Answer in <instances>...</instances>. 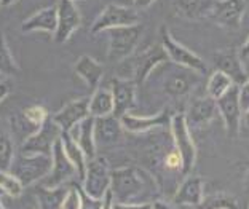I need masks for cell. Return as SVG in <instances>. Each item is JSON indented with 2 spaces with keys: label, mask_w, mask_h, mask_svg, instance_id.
Here are the masks:
<instances>
[{
  "label": "cell",
  "mask_w": 249,
  "mask_h": 209,
  "mask_svg": "<svg viewBox=\"0 0 249 209\" xmlns=\"http://www.w3.org/2000/svg\"><path fill=\"white\" fill-rule=\"evenodd\" d=\"M194 209H238V200L227 193H213L203 196L200 205Z\"/></svg>",
  "instance_id": "cell-30"
},
{
  "label": "cell",
  "mask_w": 249,
  "mask_h": 209,
  "mask_svg": "<svg viewBox=\"0 0 249 209\" xmlns=\"http://www.w3.org/2000/svg\"><path fill=\"white\" fill-rule=\"evenodd\" d=\"M161 165L166 171H171V173H182V158H180L179 152L176 150V147H171L165 157L161 160Z\"/></svg>",
  "instance_id": "cell-35"
},
{
  "label": "cell",
  "mask_w": 249,
  "mask_h": 209,
  "mask_svg": "<svg viewBox=\"0 0 249 209\" xmlns=\"http://www.w3.org/2000/svg\"><path fill=\"white\" fill-rule=\"evenodd\" d=\"M80 196H82L80 209H101L103 208V200H96V198H91V196H88L82 190V187H80Z\"/></svg>",
  "instance_id": "cell-38"
},
{
  "label": "cell",
  "mask_w": 249,
  "mask_h": 209,
  "mask_svg": "<svg viewBox=\"0 0 249 209\" xmlns=\"http://www.w3.org/2000/svg\"><path fill=\"white\" fill-rule=\"evenodd\" d=\"M136 85L131 80L124 78H112V99H114V112L112 115L122 118L123 115L129 114V110L136 105Z\"/></svg>",
  "instance_id": "cell-17"
},
{
  "label": "cell",
  "mask_w": 249,
  "mask_h": 209,
  "mask_svg": "<svg viewBox=\"0 0 249 209\" xmlns=\"http://www.w3.org/2000/svg\"><path fill=\"white\" fill-rule=\"evenodd\" d=\"M171 112L169 109H163L161 112H158L155 115H149V117H141V115H133V114H126L120 118L123 129H126L129 133L134 134H141V133H147L150 129L155 128H169V122H171Z\"/></svg>",
  "instance_id": "cell-18"
},
{
  "label": "cell",
  "mask_w": 249,
  "mask_h": 209,
  "mask_svg": "<svg viewBox=\"0 0 249 209\" xmlns=\"http://www.w3.org/2000/svg\"><path fill=\"white\" fill-rule=\"evenodd\" d=\"M168 61V54L161 45H152L144 52L131 54L126 59L120 61L117 67V77L131 80L136 85H142L157 67Z\"/></svg>",
  "instance_id": "cell-2"
},
{
  "label": "cell",
  "mask_w": 249,
  "mask_h": 209,
  "mask_svg": "<svg viewBox=\"0 0 249 209\" xmlns=\"http://www.w3.org/2000/svg\"><path fill=\"white\" fill-rule=\"evenodd\" d=\"M67 189L69 187H66V185H58V187L37 185L34 193H36L38 209H61Z\"/></svg>",
  "instance_id": "cell-25"
},
{
  "label": "cell",
  "mask_w": 249,
  "mask_h": 209,
  "mask_svg": "<svg viewBox=\"0 0 249 209\" xmlns=\"http://www.w3.org/2000/svg\"><path fill=\"white\" fill-rule=\"evenodd\" d=\"M136 8H149L155 0H133Z\"/></svg>",
  "instance_id": "cell-43"
},
{
  "label": "cell",
  "mask_w": 249,
  "mask_h": 209,
  "mask_svg": "<svg viewBox=\"0 0 249 209\" xmlns=\"http://www.w3.org/2000/svg\"><path fill=\"white\" fill-rule=\"evenodd\" d=\"M112 205H114V196H112V192L109 189V192H107L103 198V208L101 209H112Z\"/></svg>",
  "instance_id": "cell-42"
},
{
  "label": "cell",
  "mask_w": 249,
  "mask_h": 209,
  "mask_svg": "<svg viewBox=\"0 0 249 209\" xmlns=\"http://www.w3.org/2000/svg\"><path fill=\"white\" fill-rule=\"evenodd\" d=\"M205 196V182L200 176H189L180 182L178 190L174 192L173 203L178 206L195 208L200 205V201Z\"/></svg>",
  "instance_id": "cell-21"
},
{
  "label": "cell",
  "mask_w": 249,
  "mask_h": 209,
  "mask_svg": "<svg viewBox=\"0 0 249 209\" xmlns=\"http://www.w3.org/2000/svg\"><path fill=\"white\" fill-rule=\"evenodd\" d=\"M27 209H34V208H27Z\"/></svg>",
  "instance_id": "cell-53"
},
{
  "label": "cell",
  "mask_w": 249,
  "mask_h": 209,
  "mask_svg": "<svg viewBox=\"0 0 249 209\" xmlns=\"http://www.w3.org/2000/svg\"><path fill=\"white\" fill-rule=\"evenodd\" d=\"M109 32V52L107 59L112 63H120L126 59L128 56L134 53L136 47L139 43V38L142 35V26H120L107 29Z\"/></svg>",
  "instance_id": "cell-5"
},
{
  "label": "cell",
  "mask_w": 249,
  "mask_h": 209,
  "mask_svg": "<svg viewBox=\"0 0 249 209\" xmlns=\"http://www.w3.org/2000/svg\"><path fill=\"white\" fill-rule=\"evenodd\" d=\"M78 136L77 144L80 145L87 160H91L96 157V142H94V117H87L85 120L78 123Z\"/></svg>",
  "instance_id": "cell-27"
},
{
  "label": "cell",
  "mask_w": 249,
  "mask_h": 209,
  "mask_svg": "<svg viewBox=\"0 0 249 209\" xmlns=\"http://www.w3.org/2000/svg\"><path fill=\"white\" fill-rule=\"evenodd\" d=\"M22 184L19 179L13 176L10 171H0V190L3 195H8L11 198H18L22 193Z\"/></svg>",
  "instance_id": "cell-32"
},
{
  "label": "cell",
  "mask_w": 249,
  "mask_h": 209,
  "mask_svg": "<svg viewBox=\"0 0 249 209\" xmlns=\"http://www.w3.org/2000/svg\"><path fill=\"white\" fill-rule=\"evenodd\" d=\"M169 133H171L173 145L176 147L180 158H182V174L192 173L196 163V145L192 138L190 128L187 126L184 114H174L169 122Z\"/></svg>",
  "instance_id": "cell-4"
},
{
  "label": "cell",
  "mask_w": 249,
  "mask_h": 209,
  "mask_svg": "<svg viewBox=\"0 0 249 209\" xmlns=\"http://www.w3.org/2000/svg\"><path fill=\"white\" fill-rule=\"evenodd\" d=\"M82 205V196H80V187H77L75 184H72L67 189V193L62 200L61 209H80Z\"/></svg>",
  "instance_id": "cell-36"
},
{
  "label": "cell",
  "mask_w": 249,
  "mask_h": 209,
  "mask_svg": "<svg viewBox=\"0 0 249 209\" xmlns=\"http://www.w3.org/2000/svg\"><path fill=\"white\" fill-rule=\"evenodd\" d=\"M61 142L62 147H64V152L67 158L72 161V165L75 166L77 169V176L78 179H83L85 177V169H87V157H85L83 150L80 149V145L77 144V140L73 139L72 133H66V131H61Z\"/></svg>",
  "instance_id": "cell-26"
},
{
  "label": "cell",
  "mask_w": 249,
  "mask_h": 209,
  "mask_svg": "<svg viewBox=\"0 0 249 209\" xmlns=\"http://www.w3.org/2000/svg\"><path fill=\"white\" fill-rule=\"evenodd\" d=\"M243 120H245V123L249 126V110H246L245 114H243Z\"/></svg>",
  "instance_id": "cell-46"
},
{
  "label": "cell",
  "mask_w": 249,
  "mask_h": 209,
  "mask_svg": "<svg viewBox=\"0 0 249 209\" xmlns=\"http://www.w3.org/2000/svg\"><path fill=\"white\" fill-rule=\"evenodd\" d=\"M238 89H240L238 85H231L227 93H224L219 99H216L217 112H219V115L222 117L225 129H227L230 138L238 136L241 118H243Z\"/></svg>",
  "instance_id": "cell-8"
},
{
  "label": "cell",
  "mask_w": 249,
  "mask_h": 209,
  "mask_svg": "<svg viewBox=\"0 0 249 209\" xmlns=\"http://www.w3.org/2000/svg\"><path fill=\"white\" fill-rule=\"evenodd\" d=\"M73 70L82 80L88 85V88L94 91L98 89L101 80H103V75H104V67L103 64H99L98 61L93 59L91 56H80L77 59L75 66H73Z\"/></svg>",
  "instance_id": "cell-23"
},
{
  "label": "cell",
  "mask_w": 249,
  "mask_h": 209,
  "mask_svg": "<svg viewBox=\"0 0 249 209\" xmlns=\"http://www.w3.org/2000/svg\"><path fill=\"white\" fill-rule=\"evenodd\" d=\"M2 195H3V193H2V190H0V196H2Z\"/></svg>",
  "instance_id": "cell-50"
},
{
  "label": "cell",
  "mask_w": 249,
  "mask_h": 209,
  "mask_svg": "<svg viewBox=\"0 0 249 209\" xmlns=\"http://www.w3.org/2000/svg\"><path fill=\"white\" fill-rule=\"evenodd\" d=\"M13 158L15 149L11 139L8 136H0V171H10Z\"/></svg>",
  "instance_id": "cell-34"
},
{
  "label": "cell",
  "mask_w": 249,
  "mask_h": 209,
  "mask_svg": "<svg viewBox=\"0 0 249 209\" xmlns=\"http://www.w3.org/2000/svg\"><path fill=\"white\" fill-rule=\"evenodd\" d=\"M50 169H52V155L21 154L13 158L10 173L19 179L22 187H29L47 177Z\"/></svg>",
  "instance_id": "cell-3"
},
{
  "label": "cell",
  "mask_w": 249,
  "mask_h": 209,
  "mask_svg": "<svg viewBox=\"0 0 249 209\" xmlns=\"http://www.w3.org/2000/svg\"><path fill=\"white\" fill-rule=\"evenodd\" d=\"M245 2H246V3H248V5H249V0H245Z\"/></svg>",
  "instance_id": "cell-49"
},
{
  "label": "cell",
  "mask_w": 249,
  "mask_h": 209,
  "mask_svg": "<svg viewBox=\"0 0 249 209\" xmlns=\"http://www.w3.org/2000/svg\"><path fill=\"white\" fill-rule=\"evenodd\" d=\"M56 24H58V10L56 7H47L40 11H37L36 15H32L31 18H27L21 24V32L29 34L36 31H42L47 34H54Z\"/></svg>",
  "instance_id": "cell-22"
},
{
  "label": "cell",
  "mask_w": 249,
  "mask_h": 209,
  "mask_svg": "<svg viewBox=\"0 0 249 209\" xmlns=\"http://www.w3.org/2000/svg\"><path fill=\"white\" fill-rule=\"evenodd\" d=\"M72 2H82V0H72Z\"/></svg>",
  "instance_id": "cell-48"
},
{
  "label": "cell",
  "mask_w": 249,
  "mask_h": 209,
  "mask_svg": "<svg viewBox=\"0 0 249 209\" xmlns=\"http://www.w3.org/2000/svg\"><path fill=\"white\" fill-rule=\"evenodd\" d=\"M219 114L217 112V105H216V99L209 98V96H203V98H196L190 103L189 109L184 114L187 126L190 129L196 128L201 129L208 126L211 123L216 115Z\"/></svg>",
  "instance_id": "cell-15"
},
{
  "label": "cell",
  "mask_w": 249,
  "mask_h": 209,
  "mask_svg": "<svg viewBox=\"0 0 249 209\" xmlns=\"http://www.w3.org/2000/svg\"><path fill=\"white\" fill-rule=\"evenodd\" d=\"M185 209H194V208H185Z\"/></svg>",
  "instance_id": "cell-52"
},
{
  "label": "cell",
  "mask_w": 249,
  "mask_h": 209,
  "mask_svg": "<svg viewBox=\"0 0 249 209\" xmlns=\"http://www.w3.org/2000/svg\"><path fill=\"white\" fill-rule=\"evenodd\" d=\"M157 190L150 174L141 168L124 166L110 171V192L117 203H142Z\"/></svg>",
  "instance_id": "cell-1"
},
{
  "label": "cell",
  "mask_w": 249,
  "mask_h": 209,
  "mask_svg": "<svg viewBox=\"0 0 249 209\" xmlns=\"http://www.w3.org/2000/svg\"><path fill=\"white\" fill-rule=\"evenodd\" d=\"M248 3L245 0H216L214 8L211 11L209 19H213L216 24L222 27H240L243 18H245Z\"/></svg>",
  "instance_id": "cell-14"
},
{
  "label": "cell",
  "mask_w": 249,
  "mask_h": 209,
  "mask_svg": "<svg viewBox=\"0 0 249 209\" xmlns=\"http://www.w3.org/2000/svg\"><path fill=\"white\" fill-rule=\"evenodd\" d=\"M94 142L96 147H109L118 142L123 136V126L120 118L115 115L94 117Z\"/></svg>",
  "instance_id": "cell-20"
},
{
  "label": "cell",
  "mask_w": 249,
  "mask_h": 209,
  "mask_svg": "<svg viewBox=\"0 0 249 209\" xmlns=\"http://www.w3.org/2000/svg\"><path fill=\"white\" fill-rule=\"evenodd\" d=\"M248 179H249V176H248Z\"/></svg>",
  "instance_id": "cell-54"
},
{
  "label": "cell",
  "mask_w": 249,
  "mask_h": 209,
  "mask_svg": "<svg viewBox=\"0 0 249 209\" xmlns=\"http://www.w3.org/2000/svg\"><path fill=\"white\" fill-rule=\"evenodd\" d=\"M112 209H152V205L149 201H142V203H117V201H114Z\"/></svg>",
  "instance_id": "cell-39"
},
{
  "label": "cell",
  "mask_w": 249,
  "mask_h": 209,
  "mask_svg": "<svg viewBox=\"0 0 249 209\" xmlns=\"http://www.w3.org/2000/svg\"><path fill=\"white\" fill-rule=\"evenodd\" d=\"M21 114L34 128H37V129L40 128L43 123L47 122V118H48V110L45 109L43 105H38V104L27 107V109L22 110Z\"/></svg>",
  "instance_id": "cell-33"
},
{
  "label": "cell",
  "mask_w": 249,
  "mask_h": 209,
  "mask_svg": "<svg viewBox=\"0 0 249 209\" xmlns=\"http://www.w3.org/2000/svg\"><path fill=\"white\" fill-rule=\"evenodd\" d=\"M82 182V190L88 196L96 200L104 198V195L110 189V168L103 157H94L91 160H88Z\"/></svg>",
  "instance_id": "cell-7"
},
{
  "label": "cell",
  "mask_w": 249,
  "mask_h": 209,
  "mask_svg": "<svg viewBox=\"0 0 249 209\" xmlns=\"http://www.w3.org/2000/svg\"><path fill=\"white\" fill-rule=\"evenodd\" d=\"M58 24L53 34L54 43H66L82 24V16L72 0H59L58 7Z\"/></svg>",
  "instance_id": "cell-13"
},
{
  "label": "cell",
  "mask_w": 249,
  "mask_h": 209,
  "mask_svg": "<svg viewBox=\"0 0 249 209\" xmlns=\"http://www.w3.org/2000/svg\"><path fill=\"white\" fill-rule=\"evenodd\" d=\"M238 54H240V58H241V59H248V58H249V37H248V40L245 42V45L241 47V50L238 52Z\"/></svg>",
  "instance_id": "cell-44"
},
{
  "label": "cell",
  "mask_w": 249,
  "mask_h": 209,
  "mask_svg": "<svg viewBox=\"0 0 249 209\" xmlns=\"http://www.w3.org/2000/svg\"><path fill=\"white\" fill-rule=\"evenodd\" d=\"M160 35H161V47L168 54L169 63L180 66V67H185V69L195 70L200 73V75L208 72L205 61H203L198 54H195L192 50H189L187 47H184V45H180L179 42L174 40V37L169 34V31L165 26L161 27Z\"/></svg>",
  "instance_id": "cell-6"
},
{
  "label": "cell",
  "mask_w": 249,
  "mask_h": 209,
  "mask_svg": "<svg viewBox=\"0 0 249 209\" xmlns=\"http://www.w3.org/2000/svg\"><path fill=\"white\" fill-rule=\"evenodd\" d=\"M11 91V87H10V83L8 82H3V80H0V103L7 98V96L10 94Z\"/></svg>",
  "instance_id": "cell-41"
},
{
  "label": "cell",
  "mask_w": 249,
  "mask_h": 209,
  "mask_svg": "<svg viewBox=\"0 0 249 209\" xmlns=\"http://www.w3.org/2000/svg\"><path fill=\"white\" fill-rule=\"evenodd\" d=\"M152 209H185L189 206H178L174 203H168V201H161V200H155L150 203Z\"/></svg>",
  "instance_id": "cell-40"
},
{
  "label": "cell",
  "mask_w": 249,
  "mask_h": 209,
  "mask_svg": "<svg viewBox=\"0 0 249 209\" xmlns=\"http://www.w3.org/2000/svg\"><path fill=\"white\" fill-rule=\"evenodd\" d=\"M18 0H0V7H10V5L16 3Z\"/></svg>",
  "instance_id": "cell-45"
},
{
  "label": "cell",
  "mask_w": 249,
  "mask_h": 209,
  "mask_svg": "<svg viewBox=\"0 0 249 209\" xmlns=\"http://www.w3.org/2000/svg\"><path fill=\"white\" fill-rule=\"evenodd\" d=\"M0 80H3V77H2V75H0Z\"/></svg>",
  "instance_id": "cell-51"
},
{
  "label": "cell",
  "mask_w": 249,
  "mask_h": 209,
  "mask_svg": "<svg viewBox=\"0 0 249 209\" xmlns=\"http://www.w3.org/2000/svg\"><path fill=\"white\" fill-rule=\"evenodd\" d=\"M77 174L75 166L72 165V161L67 158L64 147H62L61 138L56 140L52 150V169H50L45 184L47 187H58V185H64L66 182Z\"/></svg>",
  "instance_id": "cell-12"
},
{
  "label": "cell",
  "mask_w": 249,
  "mask_h": 209,
  "mask_svg": "<svg viewBox=\"0 0 249 209\" xmlns=\"http://www.w3.org/2000/svg\"><path fill=\"white\" fill-rule=\"evenodd\" d=\"M88 112L89 117H104L114 112V99L109 89H94L88 103Z\"/></svg>",
  "instance_id": "cell-28"
},
{
  "label": "cell",
  "mask_w": 249,
  "mask_h": 209,
  "mask_svg": "<svg viewBox=\"0 0 249 209\" xmlns=\"http://www.w3.org/2000/svg\"><path fill=\"white\" fill-rule=\"evenodd\" d=\"M217 2H219V0H217Z\"/></svg>",
  "instance_id": "cell-55"
},
{
  "label": "cell",
  "mask_w": 249,
  "mask_h": 209,
  "mask_svg": "<svg viewBox=\"0 0 249 209\" xmlns=\"http://www.w3.org/2000/svg\"><path fill=\"white\" fill-rule=\"evenodd\" d=\"M214 66L216 70L224 72L225 75L230 77V80L233 82V85H243L248 80V73L243 66V59L240 58V54L233 48L227 50H219L214 54Z\"/></svg>",
  "instance_id": "cell-16"
},
{
  "label": "cell",
  "mask_w": 249,
  "mask_h": 209,
  "mask_svg": "<svg viewBox=\"0 0 249 209\" xmlns=\"http://www.w3.org/2000/svg\"><path fill=\"white\" fill-rule=\"evenodd\" d=\"M216 0H176L174 8L185 19H203L211 16Z\"/></svg>",
  "instance_id": "cell-24"
},
{
  "label": "cell",
  "mask_w": 249,
  "mask_h": 209,
  "mask_svg": "<svg viewBox=\"0 0 249 209\" xmlns=\"http://www.w3.org/2000/svg\"><path fill=\"white\" fill-rule=\"evenodd\" d=\"M176 66V64H174ZM200 80V73L185 67L176 66V69L168 70L163 78V91L169 98H185L189 96Z\"/></svg>",
  "instance_id": "cell-11"
},
{
  "label": "cell",
  "mask_w": 249,
  "mask_h": 209,
  "mask_svg": "<svg viewBox=\"0 0 249 209\" xmlns=\"http://www.w3.org/2000/svg\"><path fill=\"white\" fill-rule=\"evenodd\" d=\"M231 85H233V82L230 80V77L225 75L224 72L216 70L211 73V77H209L208 85H206V93L209 98L219 99L224 93L229 91V88Z\"/></svg>",
  "instance_id": "cell-31"
},
{
  "label": "cell",
  "mask_w": 249,
  "mask_h": 209,
  "mask_svg": "<svg viewBox=\"0 0 249 209\" xmlns=\"http://www.w3.org/2000/svg\"><path fill=\"white\" fill-rule=\"evenodd\" d=\"M61 138V129L53 122V118H47V122L31 134L21 144V154H43L52 155L54 142Z\"/></svg>",
  "instance_id": "cell-10"
},
{
  "label": "cell",
  "mask_w": 249,
  "mask_h": 209,
  "mask_svg": "<svg viewBox=\"0 0 249 209\" xmlns=\"http://www.w3.org/2000/svg\"><path fill=\"white\" fill-rule=\"evenodd\" d=\"M139 24V15L136 8L131 7H122V5L110 3L103 10L96 21L91 26V34L104 32L112 27H120V26H134Z\"/></svg>",
  "instance_id": "cell-9"
},
{
  "label": "cell",
  "mask_w": 249,
  "mask_h": 209,
  "mask_svg": "<svg viewBox=\"0 0 249 209\" xmlns=\"http://www.w3.org/2000/svg\"><path fill=\"white\" fill-rule=\"evenodd\" d=\"M238 98H240L241 110H243V114H245L246 110H249V78L243 85H240Z\"/></svg>",
  "instance_id": "cell-37"
},
{
  "label": "cell",
  "mask_w": 249,
  "mask_h": 209,
  "mask_svg": "<svg viewBox=\"0 0 249 209\" xmlns=\"http://www.w3.org/2000/svg\"><path fill=\"white\" fill-rule=\"evenodd\" d=\"M21 69L16 64L13 54L10 52V47L5 38V34L0 31V75L5 77H16Z\"/></svg>",
  "instance_id": "cell-29"
},
{
  "label": "cell",
  "mask_w": 249,
  "mask_h": 209,
  "mask_svg": "<svg viewBox=\"0 0 249 209\" xmlns=\"http://www.w3.org/2000/svg\"><path fill=\"white\" fill-rule=\"evenodd\" d=\"M88 103H89V98H80V99L71 101V103H67L61 110H58L52 117L53 122L59 126L61 131L72 133V129L89 115Z\"/></svg>",
  "instance_id": "cell-19"
},
{
  "label": "cell",
  "mask_w": 249,
  "mask_h": 209,
  "mask_svg": "<svg viewBox=\"0 0 249 209\" xmlns=\"http://www.w3.org/2000/svg\"><path fill=\"white\" fill-rule=\"evenodd\" d=\"M0 209H7V208H5V206H3V203H2V200H0Z\"/></svg>",
  "instance_id": "cell-47"
}]
</instances>
